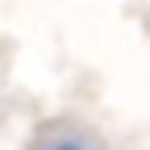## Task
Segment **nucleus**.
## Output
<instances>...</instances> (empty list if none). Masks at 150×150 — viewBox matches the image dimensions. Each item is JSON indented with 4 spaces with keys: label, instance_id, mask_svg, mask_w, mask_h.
I'll list each match as a JSON object with an SVG mask.
<instances>
[{
    "label": "nucleus",
    "instance_id": "obj_1",
    "mask_svg": "<svg viewBox=\"0 0 150 150\" xmlns=\"http://www.w3.org/2000/svg\"><path fill=\"white\" fill-rule=\"evenodd\" d=\"M35 150H101V147H98V140H91L80 129H56L52 136L38 140Z\"/></svg>",
    "mask_w": 150,
    "mask_h": 150
}]
</instances>
